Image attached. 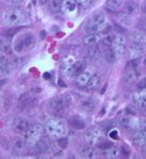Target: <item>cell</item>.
<instances>
[{
    "label": "cell",
    "mask_w": 146,
    "mask_h": 159,
    "mask_svg": "<svg viewBox=\"0 0 146 159\" xmlns=\"http://www.w3.org/2000/svg\"><path fill=\"white\" fill-rule=\"evenodd\" d=\"M71 98L68 95H63V96H58L55 97L51 100L50 106L51 109L56 112H61V111L65 110L69 104H71Z\"/></svg>",
    "instance_id": "cell-7"
},
{
    "label": "cell",
    "mask_w": 146,
    "mask_h": 159,
    "mask_svg": "<svg viewBox=\"0 0 146 159\" xmlns=\"http://www.w3.org/2000/svg\"><path fill=\"white\" fill-rule=\"evenodd\" d=\"M12 69V63L8 60V58L3 54H0V74L1 75H7L9 74Z\"/></svg>",
    "instance_id": "cell-17"
},
{
    "label": "cell",
    "mask_w": 146,
    "mask_h": 159,
    "mask_svg": "<svg viewBox=\"0 0 146 159\" xmlns=\"http://www.w3.org/2000/svg\"><path fill=\"white\" fill-rule=\"evenodd\" d=\"M12 126L16 132L22 133L27 130V128L29 127V123H28V121L25 118H16L12 121Z\"/></svg>",
    "instance_id": "cell-13"
},
{
    "label": "cell",
    "mask_w": 146,
    "mask_h": 159,
    "mask_svg": "<svg viewBox=\"0 0 146 159\" xmlns=\"http://www.w3.org/2000/svg\"><path fill=\"white\" fill-rule=\"evenodd\" d=\"M136 69L137 68H126V70L122 77V82L125 85H131L137 81L139 77V72Z\"/></svg>",
    "instance_id": "cell-12"
},
{
    "label": "cell",
    "mask_w": 146,
    "mask_h": 159,
    "mask_svg": "<svg viewBox=\"0 0 146 159\" xmlns=\"http://www.w3.org/2000/svg\"><path fill=\"white\" fill-rule=\"evenodd\" d=\"M133 101L136 106H138L141 109L146 107V89L140 88L138 91H136L133 94Z\"/></svg>",
    "instance_id": "cell-9"
},
{
    "label": "cell",
    "mask_w": 146,
    "mask_h": 159,
    "mask_svg": "<svg viewBox=\"0 0 146 159\" xmlns=\"http://www.w3.org/2000/svg\"><path fill=\"white\" fill-rule=\"evenodd\" d=\"M142 120L133 116H125L120 118V124L126 129L130 130H139L141 127Z\"/></svg>",
    "instance_id": "cell-8"
},
{
    "label": "cell",
    "mask_w": 146,
    "mask_h": 159,
    "mask_svg": "<svg viewBox=\"0 0 146 159\" xmlns=\"http://www.w3.org/2000/svg\"><path fill=\"white\" fill-rule=\"evenodd\" d=\"M96 107H97V102H96V100H93V99H88L82 104V107H83L86 112H93Z\"/></svg>",
    "instance_id": "cell-31"
},
{
    "label": "cell",
    "mask_w": 146,
    "mask_h": 159,
    "mask_svg": "<svg viewBox=\"0 0 146 159\" xmlns=\"http://www.w3.org/2000/svg\"><path fill=\"white\" fill-rule=\"evenodd\" d=\"M35 146H36V151L42 154L49 153L51 150V144H50L49 139L46 138H43Z\"/></svg>",
    "instance_id": "cell-21"
},
{
    "label": "cell",
    "mask_w": 146,
    "mask_h": 159,
    "mask_svg": "<svg viewBox=\"0 0 146 159\" xmlns=\"http://www.w3.org/2000/svg\"><path fill=\"white\" fill-rule=\"evenodd\" d=\"M105 34L101 32L98 33H88L86 36H84L83 43L85 46H94V44L98 43L101 39H104Z\"/></svg>",
    "instance_id": "cell-11"
},
{
    "label": "cell",
    "mask_w": 146,
    "mask_h": 159,
    "mask_svg": "<svg viewBox=\"0 0 146 159\" xmlns=\"http://www.w3.org/2000/svg\"><path fill=\"white\" fill-rule=\"evenodd\" d=\"M37 1H39V3H40V5H44L45 3H47V1H48V0H37Z\"/></svg>",
    "instance_id": "cell-46"
},
{
    "label": "cell",
    "mask_w": 146,
    "mask_h": 159,
    "mask_svg": "<svg viewBox=\"0 0 146 159\" xmlns=\"http://www.w3.org/2000/svg\"><path fill=\"white\" fill-rule=\"evenodd\" d=\"M77 0H63L61 9L65 14H73L77 9Z\"/></svg>",
    "instance_id": "cell-20"
},
{
    "label": "cell",
    "mask_w": 146,
    "mask_h": 159,
    "mask_svg": "<svg viewBox=\"0 0 146 159\" xmlns=\"http://www.w3.org/2000/svg\"><path fill=\"white\" fill-rule=\"evenodd\" d=\"M140 131L142 133H144L146 135V120H142V123H141V127H140Z\"/></svg>",
    "instance_id": "cell-40"
},
{
    "label": "cell",
    "mask_w": 146,
    "mask_h": 159,
    "mask_svg": "<svg viewBox=\"0 0 146 159\" xmlns=\"http://www.w3.org/2000/svg\"><path fill=\"white\" fill-rule=\"evenodd\" d=\"M85 141L87 144L89 145H96L101 141L103 138V131L97 126L90 127L89 129H87V131L85 132Z\"/></svg>",
    "instance_id": "cell-6"
},
{
    "label": "cell",
    "mask_w": 146,
    "mask_h": 159,
    "mask_svg": "<svg viewBox=\"0 0 146 159\" xmlns=\"http://www.w3.org/2000/svg\"><path fill=\"white\" fill-rule=\"evenodd\" d=\"M0 51H2L4 54H12V47L11 37L7 36H0Z\"/></svg>",
    "instance_id": "cell-18"
},
{
    "label": "cell",
    "mask_w": 146,
    "mask_h": 159,
    "mask_svg": "<svg viewBox=\"0 0 146 159\" xmlns=\"http://www.w3.org/2000/svg\"><path fill=\"white\" fill-rule=\"evenodd\" d=\"M2 23L9 27L21 26L27 23V16L20 7L12 5V7L6 8L1 12Z\"/></svg>",
    "instance_id": "cell-1"
},
{
    "label": "cell",
    "mask_w": 146,
    "mask_h": 159,
    "mask_svg": "<svg viewBox=\"0 0 146 159\" xmlns=\"http://www.w3.org/2000/svg\"><path fill=\"white\" fill-rule=\"evenodd\" d=\"M138 87L146 89V78H144L143 80H141V81L138 83Z\"/></svg>",
    "instance_id": "cell-42"
},
{
    "label": "cell",
    "mask_w": 146,
    "mask_h": 159,
    "mask_svg": "<svg viewBox=\"0 0 146 159\" xmlns=\"http://www.w3.org/2000/svg\"><path fill=\"white\" fill-rule=\"evenodd\" d=\"M132 43L134 46L142 48H146V33L142 32H135L132 35Z\"/></svg>",
    "instance_id": "cell-16"
},
{
    "label": "cell",
    "mask_w": 146,
    "mask_h": 159,
    "mask_svg": "<svg viewBox=\"0 0 146 159\" xmlns=\"http://www.w3.org/2000/svg\"><path fill=\"white\" fill-rule=\"evenodd\" d=\"M143 11H144V12H146V3H145L144 6H143Z\"/></svg>",
    "instance_id": "cell-48"
},
{
    "label": "cell",
    "mask_w": 146,
    "mask_h": 159,
    "mask_svg": "<svg viewBox=\"0 0 146 159\" xmlns=\"http://www.w3.org/2000/svg\"><path fill=\"white\" fill-rule=\"evenodd\" d=\"M5 83H6V80H0V90H1L2 86H4Z\"/></svg>",
    "instance_id": "cell-45"
},
{
    "label": "cell",
    "mask_w": 146,
    "mask_h": 159,
    "mask_svg": "<svg viewBox=\"0 0 146 159\" xmlns=\"http://www.w3.org/2000/svg\"><path fill=\"white\" fill-rule=\"evenodd\" d=\"M144 32L146 33V28H145V29H144Z\"/></svg>",
    "instance_id": "cell-49"
},
{
    "label": "cell",
    "mask_w": 146,
    "mask_h": 159,
    "mask_svg": "<svg viewBox=\"0 0 146 159\" xmlns=\"http://www.w3.org/2000/svg\"><path fill=\"white\" fill-rule=\"evenodd\" d=\"M138 8V4L135 1H130L126 3V5L125 6V14L126 15H133L134 12L137 11Z\"/></svg>",
    "instance_id": "cell-29"
},
{
    "label": "cell",
    "mask_w": 146,
    "mask_h": 159,
    "mask_svg": "<svg viewBox=\"0 0 146 159\" xmlns=\"http://www.w3.org/2000/svg\"><path fill=\"white\" fill-rule=\"evenodd\" d=\"M115 35L114 34H108V35H105L104 39H101V43H103V46L105 47H111L113 43L114 39H115Z\"/></svg>",
    "instance_id": "cell-32"
},
{
    "label": "cell",
    "mask_w": 146,
    "mask_h": 159,
    "mask_svg": "<svg viewBox=\"0 0 146 159\" xmlns=\"http://www.w3.org/2000/svg\"><path fill=\"white\" fill-rule=\"evenodd\" d=\"M142 51H143V49L142 48H139V47H136V46H134L131 49V58H133V59H137V58H139L141 55H142Z\"/></svg>",
    "instance_id": "cell-34"
},
{
    "label": "cell",
    "mask_w": 146,
    "mask_h": 159,
    "mask_svg": "<svg viewBox=\"0 0 146 159\" xmlns=\"http://www.w3.org/2000/svg\"><path fill=\"white\" fill-rule=\"evenodd\" d=\"M46 131L48 133V135H50L53 139H60L65 134L66 128L64 123L61 120L57 119V118H52L49 119L46 122L45 125Z\"/></svg>",
    "instance_id": "cell-3"
},
{
    "label": "cell",
    "mask_w": 146,
    "mask_h": 159,
    "mask_svg": "<svg viewBox=\"0 0 146 159\" xmlns=\"http://www.w3.org/2000/svg\"><path fill=\"white\" fill-rule=\"evenodd\" d=\"M61 0H49V7L53 12H58L61 9Z\"/></svg>",
    "instance_id": "cell-30"
},
{
    "label": "cell",
    "mask_w": 146,
    "mask_h": 159,
    "mask_svg": "<svg viewBox=\"0 0 146 159\" xmlns=\"http://www.w3.org/2000/svg\"><path fill=\"white\" fill-rule=\"evenodd\" d=\"M79 153L82 157L84 158H97L98 157V152L91 147V145L86 144L81 146L79 149Z\"/></svg>",
    "instance_id": "cell-14"
},
{
    "label": "cell",
    "mask_w": 146,
    "mask_h": 159,
    "mask_svg": "<svg viewBox=\"0 0 146 159\" xmlns=\"http://www.w3.org/2000/svg\"><path fill=\"white\" fill-rule=\"evenodd\" d=\"M144 64H146V60H145V61H144Z\"/></svg>",
    "instance_id": "cell-50"
},
{
    "label": "cell",
    "mask_w": 146,
    "mask_h": 159,
    "mask_svg": "<svg viewBox=\"0 0 146 159\" xmlns=\"http://www.w3.org/2000/svg\"><path fill=\"white\" fill-rule=\"evenodd\" d=\"M20 29H21V28H19V27L7 28V29H6V30L4 31V35H5V36H7V37H12V36H14L15 34H17Z\"/></svg>",
    "instance_id": "cell-35"
},
{
    "label": "cell",
    "mask_w": 146,
    "mask_h": 159,
    "mask_svg": "<svg viewBox=\"0 0 146 159\" xmlns=\"http://www.w3.org/2000/svg\"><path fill=\"white\" fill-rule=\"evenodd\" d=\"M125 36L122 35H118L115 37L112 46H111V49H112L114 52L116 53V55H121V54L125 52Z\"/></svg>",
    "instance_id": "cell-10"
},
{
    "label": "cell",
    "mask_w": 146,
    "mask_h": 159,
    "mask_svg": "<svg viewBox=\"0 0 146 159\" xmlns=\"http://www.w3.org/2000/svg\"><path fill=\"white\" fill-rule=\"evenodd\" d=\"M68 123L71 127H73L74 129H84L86 127V123L85 121L79 116H73L69 118Z\"/></svg>",
    "instance_id": "cell-22"
},
{
    "label": "cell",
    "mask_w": 146,
    "mask_h": 159,
    "mask_svg": "<svg viewBox=\"0 0 146 159\" xmlns=\"http://www.w3.org/2000/svg\"><path fill=\"white\" fill-rule=\"evenodd\" d=\"M6 1L12 5H19L23 2V0H6Z\"/></svg>",
    "instance_id": "cell-41"
},
{
    "label": "cell",
    "mask_w": 146,
    "mask_h": 159,
    "mask_svg": "<svg viewBox=\"0 0 146 159\" xmlns=\"http://www.w3.org/2000/svg\"><path fill=\"white\" fill-rule=\"evenodd\" d=\"M91 78V75L88 71H83L78 77H76V84L78 87H86Z\"/></svg>",
    "instance_id": "cell-23"
},
{
    "label": "cell",
    "mask_w": 146,
    "mask_h": 159,
    "mask_svg": "<svg viewBox=\"0 0 146 159\" xmlns=\"http://www.w3.org/2000/svg\"><path fill=\"white\" fill-rule=\"evenodd\" d=\"M34 43V36L32 33H26L23 36L18 39L15 43V51L18 53H22L24 51L30 49Z\"/></svg>",
    "instance_id": "cell-5"
},
{
    "label": "cell",
    "mask_w": 146,
    "mask_h": 159,
    "mask_svg": "<svg viewBox=\"0 0 146 159\" xmlns=\"http://www.w3.org/2000/svg\"><path fill=\"white\" fill-rule=\"evenodd\" d=\"M125 3V0H107L106 8L110 11H116L121 7Z\"/></svg>",
    "instance_id": "cell-25"
},
{
    "label": "cell",
    "mask_w": 146,
    "mask_h": 159,
    "mask_svg": "<svg viewBox=\"0 0 146 159\" xmlns=\"http://www.w3.org/2000/svg\"><path fill=\"white\" fill-rule=\"evenodd\" d=\"M77 3L81 6V7L86 8V7H88V6L90 5L91 0H77Z\"/></svg>",
    "instance_id": "cell-37"
},
{
    "label": "cell",
    "mask_w": 146,
    "mask_h": 159,
    "mask_svg": "<svg viewBox=\"0 0 146 159\" xmlns=\"http://www.w3.org/2000/svg\"><path fill=\"white\" fill-rule=\"evenodd\" d=\"M105 156L109 159H115V158H118L119 155H120V150L117 149L115 147H111L107 150H105Z\"/></svg>",
    "instance_id": "cell-27"
},
{
    "label": "cell",
    "mask_w": 146,
    "mask_h": 159,
    "mask_svg": "<svg viewBox=\"0 0 146 159\" xmlns=\"http://www.w3.org/2000/svg\"><path fill=\"white\" fill-rule=\"evenodd\" d=\"M132 143L135 146L142 147V146L146 145V135L144 133H142L140 130H138V131L132 136Z\"/></svg>",
    "instance_id": "cell-24"
},
{
    "label": "cell",
    "mask_w": 146,
    "mask_h": 159,
    "mask_svg": "<svg viewBox=\"0 0 146 159\" xmlns=\"http://www.w3.org/2000/svg\"><path fill=\"white\" fill-rule=\"evenodd\" d=\"M12 150H14L15 153H21V152L24 150V142L22 141V139H17V141L14 143Z\"/></svg>",
    "instance_id": "cell-33"
},
{
    "label": "cell",
    "mask_w": 146,
    "mask_h": 159,
    "mask_svg": "<svg viewBox=\"0 0 146 159\" xmlns=\"http://www.w3.org/2000/svg\"><path fill=\"white\" fill-rule=\"evenodd\" d=\"M58 146L60 148H62V149H65L66 147H68V139H66L65 138H60L58 139Z\"/></svg>",
    "instance_id": "cell-38"
},
{
    "label": "cell",
    "mask_w": 146,
    "mask_h": 159,
    "mask_svg": "<svg viewBox=\"0 0 146 159\" xmlns=\"http://www.w3.org/2000/svg\"><path fill=\"white\" fill-rule=\"evenodd\" d=\"M142 114L146 116V107H144V109H143V112H142Z\"/></svg>",
    "instance_id": "cell-47"
},
{
    "label": "cell",
    "mask_w": 146,
    "mask_h": 159,
    "mask_svg": "<svg viewBox=\"0 0 146 159\" xmlns=\"http://www.w3.org/2000/svg\"><path fill=\"white\" fill-rule=\"evenodd\" d=\"M86 65H87V63L85 60H79V61H76V63L71 68L68 77H75V78L78 77L79 75L84 71V69L86 68Z\"/></svg>",
    "instance_id": "cell-15"
},
{
    "label": "cell",
    "mask_w": 146,
    "mask_h": 159,
    "mask_svg": "<svg viewBox=\"0 0 146 159\" xmlns=\"http://www.w3.org/2000/svg\"><path fill=\"white\" fill-rule=\"evenodd\" d=\"M19 101L22 106H29L34 101V98L30 93H24L19 97Z\"/></svg>",
    "instance_id": "cell-28"
},
{
    "label": "cell",
    "mask_w": 146,
    "mask_h": 159,
    "mask_svg": "<svg viewBox=\"0 0 146 159\" xmlns=\"http://www.w3.org/2000/svg\"><path fill=\"white\" fill-rule=\"evenodd\" d=\"M106 15L104 12H98L93 18H91L85 26V31L87 33H98L104 29L106 25Z\"/></svg>",
    "instance_id": "cell-4"
},
{
    "label": "cell",
    "mask_w": 146,
    "mask_h": 159,
    "mask_svg": "<svg viewBox=\"0 0 146 159\" xmlns=\"http://www.w3.org/2000/svg\"><path fill=\"white\" fill-rule=\"evenodd\" d=\"M140 24H141V26H142V28H146V16L145 17H143L141 19V21H140Z\"/></svg>",
    "instance_id": "cell-43"
},
{
    "label": "cell",
    "mask_w": 146,
    "mask_h": 159,
    "mask_svg": "<svg viewBox=\"0 0 146 159\" xmlns=\"http://www.w3.org/2000/svg\"><path fill=\"white\" fill-rule=\"evenodd\" d=\"M75 63H76V59L73 56H66V57H64L63 60H62V65H61L63 74L68 77L69 71H71V68L73 67V65H74Z\"/></svg>",
    "instance_id": "cell-19"
},
{
    "label": "cell",
    "mask_w": 146,
    "mask_h": 159,
    "mask_svg": "<svg viewBox=\"0 0 146 159\" xmlns=\"http://www.w3.org/2000/svg\"><path fill=\"white\" fill-rule=\"evenodd\" d=\"M45 132L46 128L42 124H31L25 131V143L28 146H35L44 138Z\"/></svg>",
    "instance_id": "cell-2"
},
{
    "label": "cell",
    "mask_w": 146,
    "mask_h": 159,
    "mask_svg": "<svg viewBox=\"0 0 146 159\" xmlns=\"http://www.w3.org/2000/svg\"><path fill=\"white\" fill-rule=\"evenodd\" d=\"M101 83V79L98 75H91V78L88 82V84L86 87L89 89V90H97V88H100Z\"/></svg>",
    "instance_id": "cell-26"
},
{
    "label": "cell",
    "mask_w": 146,
    "mask_h": 159,
    "mask_svg": "<svg viewBox=\"0 0 146 159\" xmlns=\"http://www.w3.org/2000/svg\"><path fill=\"white\" fill-rule=\"evenodd\" d=\"M110 134H111V135H110L111 138H112V136H113L114 139H117V138H118V136H117V134H118V132H117L116 130H114V131H113V132H111Z\"/></svg>",
    "instance_id": "cell-44"
},
{
    "label": "cell",
    "mask_w": 146,
    "mask_h": 159,
    "mask_svg": "<svg viewBox=\"0 0 146 159\" xmlns=\"http://www.w3.org/2000/svg\"><path fill=\"white\" fill-rule=\"evenodd\" d=\"M97 145L101 149H104V150H107V149L112 147V143L109 141H100L97 143Z\"/></svg>",
    "instance_id": "cell-36"
},
{
    "label": "cell",
    "mask_w": 146,
    "mask_h": 159,
    "mask_svg": "<svg viewBox=\"0 0 146 159\" xmlns=\"http://www.w3.org/2000/svg\"><path fill=\"white\" fill-rule=\"evenodd\" d=\"M130 149L128 148V147H125V146H122V148L120 149V154H123L125 155V157H128V156H130Z\"/></svg>",
    "instance_id": "cell-39"
}]
</instances>
